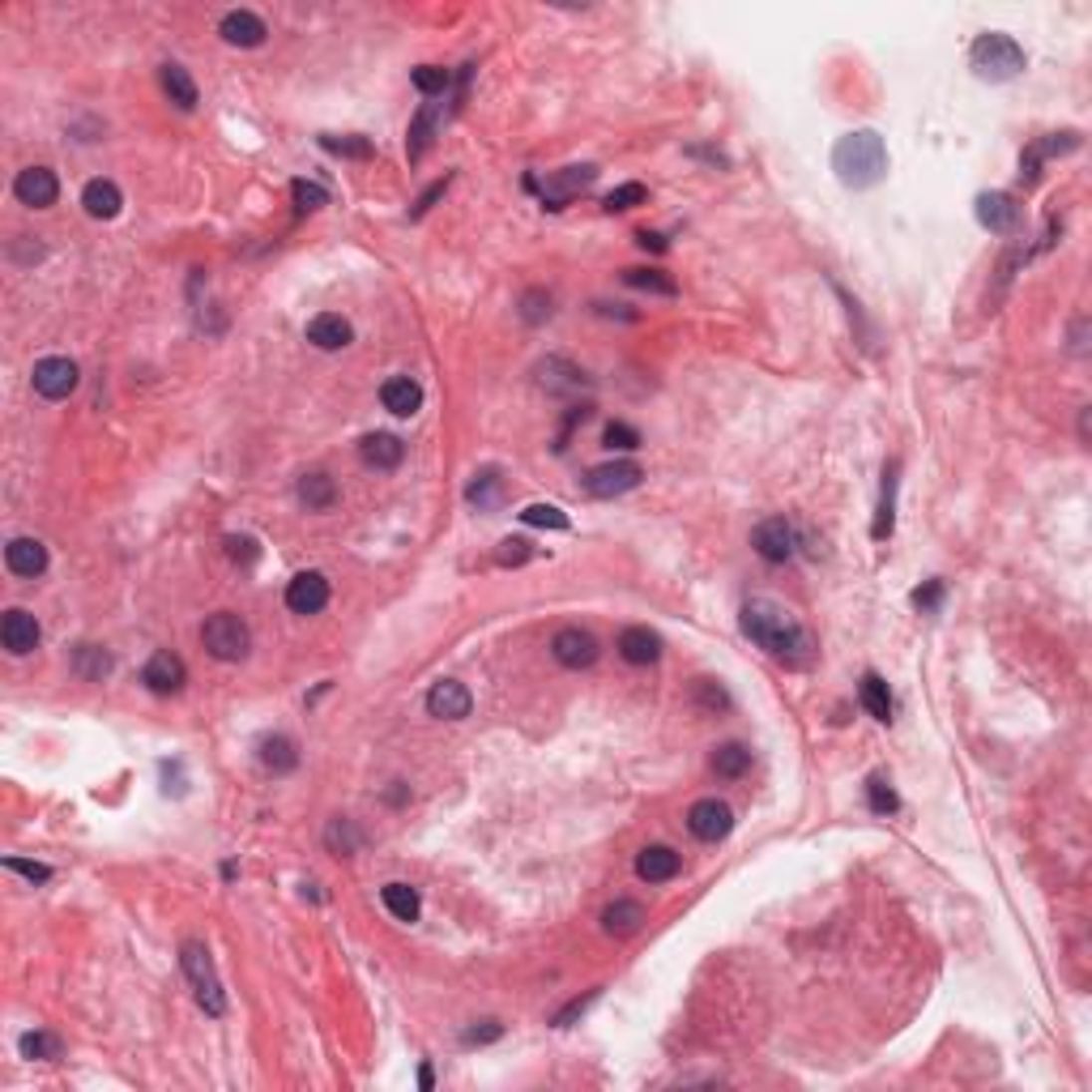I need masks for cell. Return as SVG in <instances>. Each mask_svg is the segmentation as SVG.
Returning a JSON list of instances; mask_svg holds the SVG:
<instances>
[{"label":"cell","instance_id":"22","mask_svg":"<svg viewBox=\"0 0 1092 1092\" xmlns=\"http://www.w3.org/2000/svg\"><path fill=\"white\" fill-rule=\"evenodd\" d=\"M1071 149H1080V133H1054V136H1045V141H1037V145L1024 154V162H1020V179H1024V184H1037V166H1041V158L1071 154Z\"/></svg>","mask_w":1092,"mask_h":1092},{"label":"cell","instance_id":"52","mask_svg":"<svg viewBox=\"0 0 1092 1092\" xmlns=\"http://www.w3.org/2000/svg\"><path fill=\"white\" fill-rule=\"evenodd\" d=\"M939 602H944V581H927L922 589H914V606H918V611H939Z\"/></svg>","mask_w":1092,"mask_h":1092},{"label":"cell","instance_id":"57","mask_svg":"<svg viewBox=\"0 0 1092 1092\" xmlns=\"http://www.w3.org/2000/svg\"><path fill=\"white\" fill-rule=\"evenodd\" d=\"M226 546H231V559H244V564H252V559H256V542L252 538H231Z\"/></svg>","mask_w":1092,"mask_h":1092},{"label":"cell","instance_id":"8","mask_svg":"<svg viewBox=\"0 0 1092 1092\" xmlns=\"http://www.w3.org/2000/svg\"><path fill=\"white\" fill-rule=\"evenodd\" d=\"M977 222L994 235H1015L1024 222V205L1011 192H981L977 196Z\"/></svg>","mask_w":1092,"mask_h":1092},{"label":"cell","instance_id":"40","mask_svg":"<svg viewBox=\"0 0 1092 1092\" xmlns=\"http://www.w3.org/2000/svg\"><path fill=\"white\" fill-rule=\"evenodd\" d=\"M18 1045H22V1058H43V1063H52V1058H60V1050H65L60 1037H52V1033H26Z\"/></svg>","mask_w":1092,"mask_h":1092},{"label":"cell","instance_id":"14","mask_svg":"<svg viewBox=\"0 0 1092 1092\" xmlns=\"http://www.w3.org/2000/svg\"><path fill=\"white\" fill-rule=\"evenodd\" d=\"M286 606L295 615H321L329 606V581L321 572H299L291 585H286Z\"/></svg>","mask_w":1092,"mask_h":1092},{"label":"cell","instance_id":"5","mask_svg":"<svg viewBox=\"0 0 1092 1092\" xmlns=\"http://www.w3.org/2000/svg\"><path fill=\"white\" fill-rule=\"evenodd\" d=\"M201 645H205L209 658H218V662H239V658H248V649H252V632H248V624H244L239 615L218 611V615L205 619Z\"/></svg>","mask_w":1092,"mask_h":1092},{"label":"cell","instance_id":"53","mask_svg":"<svg viewBox=\"0 0 1092 1092\" xmlns=\"http://www.w3.org/2000/svg\"><path fill=\"white\" fill-rule=\"evenodd\" d=\"M5 867L9 871H18V875H26L30 884H48L52 879V871L48 867H39V862H22V858H5Z\"/></svg>","mask_w":1092,"mask_h":1092},{"label":"cell","instance_id":"23","mask_svg":"<svg viewBox=\"0 0 1092 1092\" xmlns=\"http://www.w3.org/2000/svg\"><path fill=\"white\" fill-rule=\"evenodd\" d=\"M351 338H355L351 321H346V316H333V312H321L308 325V342L316 351H342V346H351Z\"/></svg>","mask_w":1092,"mask_h":1092},{"label":"cell","instance_id":"20","mask_svg":"<svg viewBox=\"0 0 1092 1092\" xmlns=\"http://www.w3.org/2000/svg\"><path fill=\"white\" fill-rule=\"evenodd\" d=\"M359 457L368 469H398L402 457H406V444L398 435H389V431H376V435H363L359 439Z\"/></svg>","mask_w":1092,"mask_h":1092},{"label":"cell","instance_id":"55","mask_svg":"<svg viewBox=\"0 0 1092 1092\" xmlns=\"http://www.w3.org/2000/svg\"><path fill=\"white\" fill-rule=\"evenodd\" d=\"M594 998H598V990H589L585 998H576V1003H568L564 1011H559V1015H555V1024H559V1028H568V1024L576 1020V1015H581V1011H585L589 1003H594Z\"/></svg>","mask_w":1092,"mask_h":1092},{"label":"cell","instance_id":"6","mask_svg":"<svg viewBox=\"0 0 1092 1092\" xmlns=\"http://www.w3.org/2000/svg\"><path fill=\"white\" fill-rule=\"evenodd\" d=\"M641 478L645 469L636 461H606L585 474V491L594 499H615V495H628L632 487H641Z\"/></svg>","mask_w":1092,"mask_h":1092},{"label":"cell","instance_id":"4","mask_svg":"<svg viewBox=\"0 0 1092 1092\" xmlns=\"http://www.w3.org/2000/svg\"><path fill=\"white\" fill-rule=\"evenodd\" d=\"M179 964H184V973H188L192 990H196V1003H201L209 1015H222L226 1011V994H222V981L214 973V960H209V948L196 944V939H188V944L179 948Z\"/></svg>","mask_w":1092,"mask_h":1092},{"label":"cell","instance_id":"46","mask_svg":"<svg viewBox=\"0 0 1092 1092\" xmlns=\"http://www.w3.org/2000/svg\"><path fill=\"white\" fill-rule=\"evenodd\" d=\"M448 82H452V73L439 69V65H418L414 69V86L422 90V95H444Z\"/></svg>","mask_w":1092,"mask_h":1092},{"label":"cell","instance_id":"36","mask_svg":"<svg viewBox=\"0 0 1092 1092\" xmlns=\"http://www.w3.org/2000/svg\"><path fill=\"white\" fill-rule=\"evenodd\" d=\"M538 376H542V385H546V389H555V393H564V389H581V385H585V372H576L572 363H564V359L542 363Z\"/></svg>","mask_w":1092,"mask_h":1092},{"label":"cell","instance_id":"2","mask_svg":"<svg viewBox=\"0 0 1092 1092\" xmlns=\"http://www.w3.org/2000/svg\"><path fill=\"white\" fill-rule=\"evenodd\" d=\"M832 171L845 188H875L879 179L888 175V149H884V136L875 129H858V133H845L837 149H832Z\"/></svg>","mask_w":1092,"mask_h":1092},{"label":"cell","instance_id":"51","mask_svg":"<svg viewBox=\"0 0 1092 1092\" xmlns=\"http://www.w3.org/2000/svg\"><path fill=\"white\" fill-rule=\"evenodd\" d=\"M521 316H525L529 325L546 321V316H551V295H546V291H525V299H521Z\"/></svg>","mask_w":1092,"mask_h":1092},{"label":"cell","instance_id":"16","mask_svg":"<svg viewBox=\"0 0 1092 1092\" xmlns=\"http://www.w3.org/2000/svg\"><path fill=\"white\" fill-rule=\"evenodd\" d=\"M184 679H188V671H184V662H179L171 649L154 654V658L145 662V671H141V682L154 695H175L179 687H184Z\"/></svg>","mask_w":1092,"mask_h":1092},{"label":"cell","instance_id":"26","mask_svg":"<svg viewBox=\"0 0 1092 1092\" xmlns=\"http://www.w3.org/2000/svg\"><path fill=\"white\" fill-rule=\"evenodd\" d=\"M465 499L474 504L478 512H495L499 504H504V478H499V469L487 465V469H478L474 482L465 487Z\"/></svg>","mask_w":1092,"mask_h":1092},{"label":"cell","instance_id":"39","mask_svg":"<svg viewBox=\"0 0 1092 1092\" xmlns=\"http://www.w3.org/2000/svg\"><path fill=\"white\" fill-rule=\"evenodd\" d=\"M321 145L329 149V154H342V158H372L368 136H333V133H325Z\"/></svg>","mask_w":1092,"mask_h":1092},{"label":"cell","instance_id":"25","mask_svg":"<svg viewBox=\"0 0 1092 1092\" xmlns=\"http://www.w3.org/2000/svg\"><path fill=\"white\" fill-rule=\"evenodd\" d=\"M619 654H624V662H632V666H654L662 658V636L649 632V628H628L624 636H619Z\"/></svg>","mask_w":1092,"mask_h":1092},{"label":"cell","instance_id":"18","mask_svg":"<svg viewBox=\"0 0 1092 1092\" xmlns=\"http://www.w3.org/2000/svg\"><path fill=\"white\" fill-rule=\"evenodd\" d=\"M218 35L231 43V48H261L265 43V35H269V26L256 18L252 9H231L222 18V26H218Z\"/></svg>","mask_w":1092,"mask_h":1092},{"label":"cell","instance_id":"1","mask_svg":"<svg viewBox=\"0 0 1092 1092\" xmlns=\"http://www.w3.org/2000/svg\"><path fill=\"white\" fill-rule=\"evenodd\" d=\"M742 636H747L751 645H760L764 654L790 662V666H807L815 658L811 632L798 624V615L790 606H781L772 598H751L742 606Z\"/></svg>","mask_w":1092,"mask_h":1092},{"label":"cell","instance_id":"48","mask_svg":"<svg viewBox=\"0 0 1092 1092\" xmlns=\"http://www.w3.org/2000/svg\"><path fill=\"white\" fill-rule=\"evenodd\" d=\"M495 559L504 568H521L525 559H534V546H529L525 538H504V542H499V551H495Z\"/></svg>","mask_w":1092,"mask_h":1092},{"label":"cell","instance_id":"21","mask_svg":"<svg viewBox=\"0 0 1092 1092\" xmlns=\"http://www.w3.org/2000/svg\"><path fill=\"white\" fill-rule=\"evenodd\" d=\"M381 402H385L389 414L410 418V414H418V406H422V385L410 381V376H389V381L381 385Z\"/></svg>","mask_w":1092,"mask_h":1092},{"label":"cell","instance_id":"17","mask_svg":"<svg viewBox=\"0 0 1092 1092\" xmlns=\"http://www.w3.org/2000/svg\"><path fill=\"white\" fill-rule=\"evenodd\" d=\"M598 179V166H564V171L559 175H551L546 179V188H542V205L546 209H564L568 201L581 188H589Z\"/></svg>","mask_w":1092,"mask_h":1092},{"label":"cell","instance_id":"56","mask_svg":"<svg viewBox=\"0 0 1092 1092\" xmlns=\"http://www.w3.org/2000/svg\"><path fill=\"white\" fill-rule=\"evenodd\" d=\"M444 188H448V175H444V179H439V184H431L427 192H422V196H418V205H414V218H422V214H427V209H431V205L439 201V196H444Z\"/></svg>","mask_w":1092,"mask_h":1092},{"label":"cell","instance_id":"3","mask_svg":"<svg viewBox=\"0 0 1092 1092\" xmlns=\"http://www.w3.org/2000/svg\"><path fill=\"white\" fill-rule=\"evenodd\" d=\"M968 65H973V73H977L981 82H1011V78H1020V73H1024V48L1011 35H998V30H990V35H977L973 39V48H968Z\"/></svg>","mask_w":1092,"mask_h":1092},{"label":"cell","instance_id":"34","mask_svg":"<svg viewBox=\"0 0 1092 1092\" xmlns=\"http://www.w3.org/2000/svg\"><path fill=\"white\" fill-rule=\"evenodd\" d=\"M381 901H385V909L398 922H418V892L410 888V884H389L385 892H381Z\"/></svg>","mask_w":1092,"mask_h":1092},{"label":"cell","instance_id":"47","mask_svg":"<svg viewBox=\"0 0 1092 1092\" xmlns=\"http://www.w3.org/2000/svg\"><path fill=\"white\" fill-rule=\"evenodd\" d=\"M606 448H619V452H632V448H641V431L632 427V422H611V427H606Z\"/></svg>","mask_w":1092,"mask_h":1092},{"label":"cell","instance_id":"41","mask_svg":"<svg viewBox=\"0 0 1092 1092\" xmlns=\"http://www.w3.org/2000/svg\"><path fill=\"white\" fill-rule=\"evenodd\" d=\"M525 525H538V529H568V512L555 508V504H529L521 512Z\"/></svg>","mask_w":1092,"mask_h":1092},{"label":"cell","instance_id":"30","mask_svg":"<svg viewBox=\"0 0 1092 1092\" xmlns=\"http://www.w3.org/2000/svg\"><path fill=\"white\" fill-rule=\"evenodd\" d=\"M162 90H166V99H171L179 112H192L196 108V82L188 78L184 65H162Z\"/></svg>","mask_w":1092,"mask_h":1092},{"label":"cell","instance_id":"54","mask_svg":"<svg viewBox=\"0 0 1092 1092\" xmlns=\"http://www.w3.org/2000/svg\"><path fill=\"white\" fill-rule=\"evenodd\" d=\"M499 1033H504V1028H499L495 1020H482V1028L474 1024V1028H465V1045H487V1041H499Z\"/></svg>","mask_w":1092,"mask_h":1092},{"label":"cell","instance_id":"38","mask_svg":"<svg viewBox=\"0 0 1092 1092\" xmlns=\"http://www.w3.org/2000/svg\"><path fill=\"white\" fill-rule=\"evenodd\" d=\"M624 282L628 286H636V291H654V295H679V286H675V278H666L662 269H624Z\"/></svg>","mask_w":1092,"mask_h":1092},{"label":"cell","instance_id":"13","mask_svg":"<svg viewBox=\"0 0 1092 1092\" xmlns=\"http://www.w3.org/2000/svg\"><path fill=\"white\" fill-rule=\"evenodd\" d=\"M469 708H474V695H469V687L457 679H439L427 691V712L439 721H461V717H469Z\"/></svg>","mask_w":1092,"mask_h":1092},{"label":"cell","instance_id":"27","mask_svg":"<svg viewBox=\"0 0 1092 1092\" xmlns=\"http://www.w3.org/2000/svg\"><path fill=\"white\" fill-rule=\"evenodd\" d=\"M641 927H645V905L641 901H615V905H606V914H602V931L606 935L628 939Z\"/></svg>","mask_w":1092,"mask_h":1092},{"label":"cell","instance_id":"19","mask_svg":"<svg viewBox=\"0 0 1092 1092\" xmlns=\"http://www.w3.org/2000/svg\"><path fill=\"white\" fill-rule=\"evenodd\" d=\"M5 564L13 576H26V581H35V576L48 572V546H43L39 538H13L5 546Z\"/></svg>","mask_w":1092,"mask_h":1092},{"label":"cell","instance_id":"12","mask_svg":"<svg viewBox=\"0 0 1092 1092\" xmlns=\"http://www.w3.org/2000/svg\"><path fill=\"white\" fill-rule=\"evenodd\" d=\"M39 619L22 611V606H13V611H5V619H0V645L9 649L13 658H26V654H35L39 649Z\"/></svg>","mask_w":1092,"mask_h":1092},{"label":"cell","instance_id":"15","mask_svg":"<svg viewBox=\"0 0 1092 1092\" xmlns=\"http://www.w3.org/2000/svg\"><path fill=\"white\" fill-rule=\"evenodd\" d=\"M13 192H18V201L30 209H48V205H56L60 184L48 166H26V171H18V179H13Z\"/></svg>","mask_w":1092,"mask_h":1092},{"label":"cell","instance_id":"9","mask_svg":"<svg viewBox=\"0 0 1092 1092\" xmlns=\"http://www.w3.org/2000/svg\"><path fill=\"white\" fill-rule=\"evenodd\" d=\"M687 828H691V837L695 841H708V845H717L730 837V828H734V811L725 807L721 798H700L695 807L687 811Z\"/></svg>","mask_w":1092,"mask_h":1092},{"label":"cell","instance_id":"29","mask_svg":"<svg viewBox=\"0 0 1092 1092\" xmlns=\"http://www.w3.org/2000/svg\"><path fill=\"white\" fill-rule=\"evenodd\" d=\"M299 499H303V508L308 512H325L338 504V482H333L329 474H303L299 478Z\"/></svg>","mask_w":1092,"mask_h":1092},{"label":"cell","instance_id":"32","mask_svg":"<svg viewBox=\"0 0 1092 1092\" xmlns=\"http://www.w3.org/2000/svg\"><path fill=\"white\" fill-rule=\"evenodd\" d=\"M858 695H862V704H867V712L875 721H892V691H888V682L879 679V675H862V687H858Z\"/></svg>","mask_w":1092,"mask_h":1092},{"label":"cell","instance_id":"28","mask_svg":"<svg viewBox=\"0 0 1092 1092\" xmlns=\"http://www.w3.org/2000/svg\"><path fill=\"white\" fill-rule=\"evenodd\" d=\"M82 205H86L90 218H116L120 205H125V196H120V188L112 184V179H90V184L82 188Z\"/></svg>","mask_w":1092,"mask_h":1092},{"label":"cell","instance_id":"58","mask_svg":"<svg viewBox=\"0 0 1092 1092\" xmlns=\"http://www.w3.org/2000/svg\"><path fill=\"white\" fill-rule=\"evenodd\" d=\"M636 244H641V248H654V252H666V239H662V235H649V231L636 235Z\"/></svg>","mask_w":1092,"mask_h":1092},{"label":"cell","instance_id":"45","mask_svg":"<svg viewBox=\"0 0 1092 1092\" xmlns=\"http://www.w3.org/2000/svg\"><path fill=\"white\" fill-rule=\"evenodd\" d=\"M867 798H871V811H875V815H892V811L901 807L897 790H892L884 777H871V781H867Z\"/></svg>","mask_w":1092,"mask_h":1092},{"label":"cell","instance_id":"50","mask_svg":"<svg viewBox=\"0 0 1092 1092\" xmlns=\"http://www.w3.org/2000/svg\"><path fill=\"white\" fill-rule=\"evenodd\" d=\"M695 704H704L708 712H717V708H730V695H725L712 679H695Z\"/></svg>","mask_w":1092,"mask_h":1092},{"label":"cell","instance_id":"11","mask_svg":"<svg viewBox=\"0 0 1092 1092\" xmlns=\"http://www.w3.org/2000/svg\"><path fill=\"white\" fill-rule=\"evenodd\" d=\"M551 654L559 666H568V671H585V666L598 662V641L581 628H559L551 636Z\"/></svg>","mask_w":1092,"mask_h":1092},{"label":"cell","instance_id":"49","mask_svg":"<svg viewBox=\"0 0 1092 1092\" xmlns=\"http://www.w3.org/2000/svg\"><path fill=\"white\" fill-rule=\"evenodd\" d=\"M291 196H295L299 209H321V205H329V192H325L321 184H308V179H295V184H291Z\"/></svg>","mask_w":1092,"mask_h":1092},{"label":"cell","instance_id":"10","mask_svg":"<svg viewBox=\"0 0 1092 1092\" xmlns=\"http://www.w3.org/2000/svg\"><path fill=\"white\" fill-rule=\"evenodd\" d=\"M751 546H755V555H760V559H768V564H785V559H794L798 534H794V525L785 521V517H768V521L755 525Z\"/></svg>","mask_w":1092,"mask_h":1092},{"label":"cell","instance_id":"33","mask_svg":"<svg viewBox=\"0 0 1092 1092\" xmlns=\"http://www.w3.org/2000/svg\"><path fill=\"white\" fill-rule=\"evenodd\" d=\"M435 120H439V108H435V103H427V108H422V112L414 116V125H410V141H406V149H410V162H418L422 154H427L431 133H435Z\"/></svg>","mask_w":1092,"mask_h":1092},{"label":"cell","instance_id":"44","mask_svg":"<svg viewBox=\"0 0 1092 1092\" xmlns=\"http://www.w3.org/2000/svg\"><path fill=\"white\" fill-rule=\"evenodd\" d=\"M884 499H879V517H875V538L884 542L892 534V491H897V465H888V474H884Z\"/></svg>","mask_w":1092,"mask_h":1092},{"label":"cell","instance_id":"24","mask_svg":"<svg viewBox=\"0 0 1092 1092\" xmlns=\"http://www.w3.org/2000/svg\"><path fill=\"white\" fill-rule=\"evenodd\" d=\"M679 867H682L679 854L666 845H649V849H641V858H636V875H641L645 884H666V879L679 875Z\"/></svg>","mask_w":1092,"mask_h":1092},{"label":"cell","instance_id":"31","mask_svg":"<svg viewBox=\"0 0 1092 1092\" xmlns=\"http://www.w3.org/2000/svg\"><path fill=\"white\" fill-rule=\"evenodd\" d=\"M261 764L269 772H291L299 764V747L286 734H269V738H261Z\"/></svg>","mask_w":1092,"mask_h":1092},{"label":"cell","instance_id":"42","mask_svg":"<svg viewBox=\"0 0 1092 1092\" xmlns=\"http://www.w3.org/2000/svg\"><path fill=\"white\" fill-rule=\"evenodd\" d=\"M325 837H329V849H333V854H338V858H351L355 849H359V832H355L351 824H346V819H333Z\"/></svg>","mask_w":1092,"mask_h":1092},{"label":"cell","instance_id":"43","mask_svg":"<svg viewBox=\"0 0 1092 1092\" xmlns=\"http://www.w3.org/2000/svg\"><path fill=\"white\" fill-rule=\"evenodd\" d=\"M649 201V188L645 184H619L611 196H606V209L611 214H624V209H636V205H645Z\"/></svg>","mask_w":1092,"mask_h":1092},{"label":"cell","instance_id":"7","mask_svg":"<svg viewBox=\"0 0 1092 1092\" xmlns=\"http://www.w3.org/2000/svg\"><path fill=\"white\" fill-rule=\"evenodd\" d=\"M35 393L39 398H48V402H65L73 389H78V363L65 359V355H48V359H39L35 363Z\"/></svg>","mask_w":1092,"mask_h":1092},{"label":"cell","instance_id":"35","mask_svg":"<svg viewBox=\"0 0 1092 1092\" xmlns=\"http://www.w3.org/2000/svg\"><path fill=\"white\" fill-rule=\"evenodd\" d=\"M712 768H717V777H725V781H738L742 772L751 768V751L742 747V742H725V747L712 751Z\"/></svg>","mask_w":1092,"mask_h":1092},{"label":"cell","instance_id":"37","mask_svg":"<svg viewBox=\"0 0 1092 1092\" xmlns=\"http://www.w3.org/2000/svg\"><path fill=\"white\" fill-rule=\"evenodd\" d=\"M73 666H78V675H82V679L99 682V679H108V675H112V654H103L99 645H78V658H73Z\"/></svg>","mask_w":1092,"mask_h":1092}]
</instances>
